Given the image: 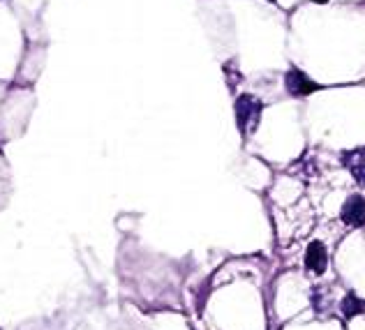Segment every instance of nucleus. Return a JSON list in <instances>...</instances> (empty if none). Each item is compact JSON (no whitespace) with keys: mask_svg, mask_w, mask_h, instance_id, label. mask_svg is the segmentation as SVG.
I'll use <instances>...</instances> for the list:
<instances>
[{"mask_svg":"<svg viewBox=\"0 0 365 330\" xmlns=\"http://www.w3.org/2000/svg\"><path fill=\"white\" fill-rule=\"evenodd\" d=\"M268 3H275V0H268Z\"/></svg>","mask_w":365,"mask_h":330,"instance_id":"obj_7","label":"nucleus"},{"mask_svg":"<svg viewBox=\"0 0 365 330\" xmlns=\"http://www.w3.org/2000/svg\"><path fill=\"white\" fill-rule=\"evenodd\" d=\"M236 123H238V130H241L243 137H250L255 134V130L259 128V120H262V111H264V104L259 97L243 93L236 97Z\"/></svg>","mask_w":365,"mask_h":330,"instance_id":"obj_1","label":"nucleus"},{"mask_svg":"<svg viewBox=\"0 0 365 330\" xmlns=\"http://www.w3.org/2000/svg\"><path fill=\"white\" fill-rule=\"evenodd\" d=\"M340 217L347 227L359 229L365 227V199L361 194H351V197L344 201V206L340 210Z\"/></svg>","mask_w":365,"mask_h":330,"instance_id":"obj_3","label":"nucleus"},{"mask_svg":"<svg viewBox=\"0 0 365 330\" xmlns=\"http://www.w3.org/2000/svg\"><path fill=\"white\" fill-rule=\"evenodd\" d=\"M305 266L312 270V273L322 275L326 273V268H329V252H326V245L319 240H312L310 245H307V252H305Z\"/></svg>","mask_w":365,"mask_h":330,"instance_id":"obj_4","label":"nucleus"},{"mask_svg":"<svg viewBox=\"0 0 365 330\" xmlns=\"http://www.w3.org/2000/svg\"><path fill=\"white\" fill-rule=\"evenodd\" d=\"M363 303H361V298H356L354 294H347L342 298V314L347 316V319H354L356 314H361L363 312Z\"/></svg>","mask_w":365,"mask_h":330,"instance_id":"obj_6","label":"nucleus"},{"mask_svg":"<svg viewBox=\"0 0 365 330\" xmlns=\"http://www.w3.org/2000/svg\"><path fill=\"white\" fill-rule=\"evenodd\" d=\"M342 162L347 164L354 180L359 182V185L365 187V145L363 148H356V150H349L342 155Z\"/></svg>","mask_w":365,"mask_h":330,"instance_id":"obj_5","label":"nucleus"},{"mask_svg":"<svg viewBox=\"0 0 365 330\" xmlns=\"http://www.w3.org/2000/svg\"><path fill=\"white\" fill-rule=\"evenodd\" d=\"M284 88L292 97H307V95H314L317 91H322L324 86L317 83L312 76H307L299 67H289V70L284 72Z\"/></svg>","mask_w":365,"mask_h":330,"instance_id":"obj_2","label":"nucleus"}]
</instances>
